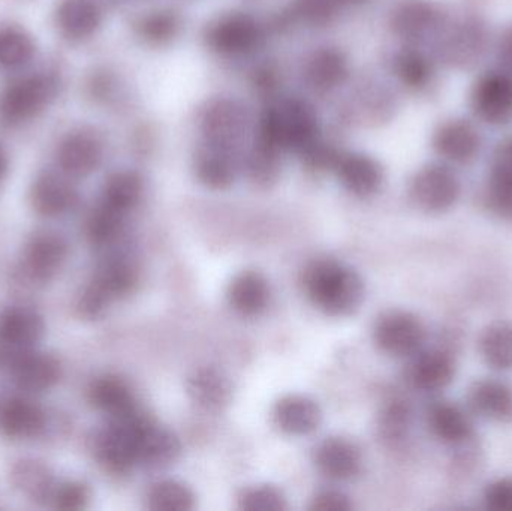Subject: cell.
Segmentation results:
<instances>
[{"mask_svg": "<svg viewBox=\"0 0 512 511\" xmlns=\"http://www.w3.org/2000/svg\"><path fill=\"white\" fill-rule=\"evenodd\" d=\"M310 302L331 317L354 314L364 300V282L357 272L334 260H318L304 272Z\"/></svg>", "mask_w": 512, "mask_h": 511, "instance_id": "cell-1", "label": "cell"}, {"mask_svg": "<svg viewBox=\"0 0 512 511\" xmlns=\"http://www.w3.org/2000/svg\"><path fill=\"white\" fill-rule=\"evenodd\" d=\"M316 140H319L318 122L306 102L289 99L262 114L258 141L279 152L288 149L301 153Z\"/></svg>", "mask_w": 512, "mask_h": 511, "instance_id": "cell-2", "label": "cell"}, {"mask_svg": "<svg viewBox=\"0 0 512 511\" xmlns=\"http://www.w3.org/2000/svg\"><path fill=\"white\" fill-rule=\"evenodd\" d=\"M489 45V30L480 18L462 17L445 21L436 36V53L445 65L451 68H469L486 53Z\"/></svg>", "mask_w": 512, "mask_h": 511, "instance_id": "cell-3", "label": "cell"}, {"mask_svg": "<svg viewBox=\"0 0 512 511\" xmlns=\"http://www.w3.org/2000/svg\"><path fill=\"white\" fill-rule=\"evenodd\" d=\"M137 284V272L129 261L116 258L101 267L95 278L84 288L77 309L86 320H98L114 300L131 293Z\"/></svg>", "mask_w": 512, "mask_h": 511, "instance_id": "cell-4", "label": "cell"}, {"mask_svg": "<svg viewBox=\"0 0 512 511\" xmlns=\"http://www.w3.org/2000/svg\"><path fill=\"white\" fill-rule=\"evenodd\" d=\"M140 411L111 420L93 438L96 459L111 473H128L137 462V438L144 420Z\"/></svg>", "mask_w": 512, "mask_h": 511, "instance_id": "cell-5", "label": "cell"}, {"mask_svg": "<svg viewBox=\"0 0 512 511\" xmlns=\"http://www.w3.org/2000/svg\"><path fill=\"white\" fill-rule=\"evenodd\" d=\"M469 105L480 122L505 126L512 122V72L493 69L484 72L472 86Z\"/></svg>", "mask_w": 512, "mask_h": 511, "instance_id": "cell-6", "label": "cell"}, {"mask_svg": "<svg viewBox=\"0 0 512 511\" xmlns=\"http://www.w3.org/2000/svg\"><path fill=\"white\" fill-rule=\"evenodd\" d=\"M409 194L423 212L442 213L459 201L462 185L450 165L430 164L415 174Z\"/></svg>", "mask_w": 512, "mask_h": 511, "instance_id": "cell-7", "label": "cell"}, {"mask_svg": "<svg viewBox=\"0 0 512 511\" xmlns=\"http://www.w3.org/2000/svg\"><path fill=\"white\" fill-rule=\"evenodd\" d=\"M57 92V80L51 75H30L12 83L0 96V117L9 123H21L41 113Z\"/></svg>", "mask_w": 512, "mask_h": 511, "instance_id": "cell-8", "label": "cell"}, {"mask_svg": "<svg viewBox=\"0 0 512 511\" xmlns=\"http://www.w3.org/2000/svg\"><path fill=\"white\" fill-rule=\"evenodd\" d=\"M376 345L394 357L417 353L426 338L420 318L411 312L390 311L378 318L373 330Z\"/></svg>", "mask_w": 512, "mask_h": 511, "instance_id": "cell-9", "label": "cell"}, {"mask_svg": "<svg viewBox=\"0 0 512 511\" xmlns=\"http://www.w3.org/2000/svg\"><path fill=\"white\" fill-rule=\"evenodd\" d=\"M44 335V321L33 309L12 306L0 314V357L15 362Z\"/></svg>", "mask_w": 512, "mask_h": 511, "instance_id": "cell-10", "label": "cell"}, {"mask_svg": "<svg viewBox=\"0 0 512 511\" xmlns=\"http://www.w3.org/2000/svg\"><path fill=\"white\" fill-rule=\"evenodd\" d=\"M444 11L432 0H402L391 15V29L408 42L436 38L444 26Z\"/></svg>", "mask_w": 512, "mask_h": 511, "instance_id": "cell-11", "label": "cell"}, {"mask_svg": "<svg viewBox=\"0 0 512 511\" xmlns=\"http://www.w3.org/2000/svg\"><path fill=\"white\" fill-rule=\"evenodd\" d=\"M433 149L445 164L465 165L480 155L483 138L474 123L465 119L442 122L433 132Z\"/></svg>", "mask_w": 512, "mask_h": 511, "instance_id": "cell-12", "label": "cell"}, {"mask_svg": "<svg viewBox=\"0 0 512 511\" xmlns=\"http://www.w3.org/2000/svg\"><path fill=\"white\" fill-rule=\"evenodd\" d=\"M246 116L245 108L233 99H216L206 108L201 120L206 143L213 146L233 149L234 144L245 134Z\"/></svg>", "mask_w": 512, "mask_h": 511, "instance_id": "cell-13", "label": "cell"}, {"mask_svg": "<svg viewBox=\"0 0 512 511\" xmlns=\"http://www.w3.org/2000/svg\"><path fill=\"white\" fill-rule=\"evenodd\" d=\"M206 39L209 47L218 53H248L261 39V29L251 15L234 12L210 24Z\"/></svg>", "mask_w": 512, "mask_h": 511, "instance_id": "cell-14", "label": "cell"}, {"mask_svg": "<svg viewBox=\"0 0 512 511\" xmlns=\"http://www.w3.org/2000/svg\"><path fill=\"white\" fill-rule=\"evenodd\" d=\"M57 161L66 176H89L102 161L101 138L86 129L72 132L60 143Z\"/></svg>", "mask_w": 512, "mask_h": 511, "instance_id": "cell-15", "label": "cell"}, {"mask_svg": "<svg viewBox=\"0 0 512 511\" xmlns=\"http://www.w3.org/2000/svg\"><path fill=\"white\" fill-rule=\"evenodd\" d=\"M68 257V245L57 234H38L23 255V272L36 282L50 281Z\"/></svg>", "mask_w": 512, "mask_h": 511, "instance_id": "cell-16", "label": "cell"}, {"mask_svg": "<svg viewBox=\"0 0 512 511\" xmlns=\"http://www.w3.org/2000/svg\"><path fill=\"white\" fill-rule=\"evenodd\" d=\"M182 453V443L170 429L144 417L137 438V462L149 468L174 464Z\"/></svg>", "mask_w": 512, "mask_h": 511, "instance_id": "cell-17", "label": "cell"}, {"mask_svg": "<svg viewBox=\"0 0 512 511\" xmlns=\"http://www.w3.org/2000/svg\"><path fill=\"white\" fill-rule=\"evenodd\" d=\"M342 185L357 197H372L384 183V170L372 156L363 153L340 155L336 168Z\"/></svg>", "mask_w": 512, "mask_h": 511, "instance_id": "cell-18", "label": "cell"}, {"mask_svg": "<svg viewBox=\"0 0 512 511\" xmlns=\"http://www.w3.org/2000/svg\"><path fill=\"white\" fill-rule=\"evenodd\" d=\"M315 464L328 479L351 480L360 474L363 456L352 441L327 438L315 450Z\"/></svg>", "mask_w": 512, "mask_h": 511, "instance_id": "cell-19", "label": "cell"}, {"mask_svg": "<svg viewBox=\"0 0 512 511\" xmlns=\"http://www.w3.org/2000/svg\"><path fill=\"white\" fill-rule=\"evenodd\" d=\"M274 425L288 435H309L321 425L319 405L306 396L289 395L280 399L273 410Z\"/></svg>", "mask_w": 512, "mask_h": 511, "instance_id": "cell-20", "label": "cell"}, {"mask_svg": "<svg viewBox=\"0 0 512 511\" xmlns=\"http://www.w3.org/2000/svg\"><path fill=\"white\" fill-rule=\"evenodd\" d=\"M189 398L204 410L218 411L230 404L233 386L230 378L216 368H200L186 381Z\"/></svg>", "mask_w": 512, "mask_h": 511, "instance_id": "cell-21", "label": "cell"}, {"mask_svg": "<svg viewBox=\"0 0 512 511\" xmlns=\"http://www.w3.org/2000/svg\"><path fill=\"white\" fill-rule=\"evenodd\" d=\"M33 209L42 216H60L69 212L77 204V191L71 183L57 174H42L33 183L30 194Z\"/></svg>", "mask_w": 512, "mask_h": 511, "instance_id": "cell-22", "label": "cell"}, {"mask_svg": "<svg viewBox=\"0 0 512 511\" xmlns=\"http://www.w3.org/2000/svg\"><path fill=\"white\" fill-rule=\"evenodd\" d=\"M270 285L259 272L246 270L239 273L228 287V303L234 311L245 317H255L270 303Z\"/></svg>", "mask_w": 512, "mask_h": 511, "instance_id": "cell-23", "label": "cell"}, {"mask_svg": "<svg viewBox=\"0 0 512 511\" xmlns=\"http://www.w3.org/2000/svg\"><path fill=\"white\" fill-rule=\"evenodd\" d=\"M101 20V9L93 0H60L57 6V27L71 41H83L95 35Z\"/></svg>", "mask_w": 512, "mask_h": 511, "instance_id": "cell-24", "label": "cell"}, {"mask_svg": "<svg viewBox=\"0 0 512 511\" xmlns=\"http://www.w3.org/2000/svg\"><path fill=\"white\" fill-rule=\"evenodd\" d=\"M14 381L26 392H44L51 389L60 378V365L47 354L24 353L12 363Z\"/></svg>", "mask_w": 512, "mask_h": 511, "instance_id": "cell-25", "label": "cell"}, {"mask_svg": "<svg viewBox=\"0 0 512 511\" xmlns=\"http://www.w3.org/2000/svg\"><path fill=\"white\" fill-rule=\"evenodd\" d=\"M456 377V363L444 351H430L412 363L409 381L423 392H439L450 386Z\"/></svg>", "mask_w": 512, "mask_h": 511, "instance_id": "cell-26", "label": "cell"}, {"mask_svg": "<svg viewBox=\"0 0 512 511\" xmlns=\"http://www.w3.org/2000/svg\"><path fill=\"white\" fill-rule=\"evenodd\" d=\"M44 426V411L27 399H11L0 407V431L6 437L27 440L39 435Z\"/></svg>", "mask_w": 512, "mask_h": 511, "instance_id": "cell-27", "label": "cell"}, {"mask_svg": "<svg viewBox=\"0 0 512 511\" xmlns=\"http://www.w3.org/2000/svg\"><path fill=\"white\" fill-rule=\"evenodd\" d=\"M89 398L93 407L98 408L111 419L129 416L137 411L131 387L122 378L114 375L98 378L90 386Z\"/></svg>", "mask_w": 512, "mask_h": 511, "instance_id": "cell-28", "label": "cell"}, {"mask_svg": "<svg viewBox=\"0 0 512 511\" xmlns=\"http://www.w3.org/2000/svg\"><path fill=\"white\" fill-rule=\"evenodd\" d=\"M195 171L200 182L212 189L230 188L236 179V165L231 158L230 149L209 143L198 152Z\"/></svg>", "mask_w": 512, "mask_h": 511, "instance_id": "cell-29", "label": "cell"}, {"mask_svg": "<svg viewBox=\"0 0 512 511\" xmlns=\"http://www.w3.org/2000/svg\"><path fill=\"white\" fill-rule=\"evenodd\" d=\"M469 404L486 419L507 420L512 416V390L502 381H477L469 390Z\"/></svg>", "mask_w": 512, "mask_h": 511, "instance_id": "cell-30", "label": "cell"}, {"mask_svg": "<svg viewBox=\"0 0 512 511\" xmlns=\"http://www.w3.org/2000/svg\"><path fill=\"white\" fill-rule=\"evenodd\" d=\"M348 60L336 48H322L310 57L307 63V81L316 90H331L348 77Z\"/></svg>", "mask_w": 512, "mask_h": 511, "instance_id": "cell-31", "label": "cell"}, {"mask_svg": "<svg viewBox=\"0 0 512 511\" xmlns=\"http://www.w3.org/2000/svg\"><path fill=\"white\" fill-rule=\"evenodd\" d=\"M430 431L447 444H462L472 435L469 417L456 405L441 402L430 408L427 416Z\"/></svg>", "mask_w": 512, "mask_h": 511, "instance_id": "cell-32", "label": "cell"}, {"mask_svg": "<svg viewBox=\"0 0 512 511\" xmlns=\"http://www.w3.org/2000/svg\"><path fill=\"white\" fill-rule=\"evenodd\" d=\"M11 479L15 488L20 489L33 501H38V503L53 501L57 485L54 483L53 474L44 464H39L36 461L18 462L12 468Z\"/></svg>", "mask_w": 512, "mask_h": 511, "instance_id": "cell-33", "label": "cell"}, {"mask_svg": "<svg viewBox=\"0 0 512 511\" xmlns=\"http://www.w3.org/2000/svg\"><path fill=\"white\" fill-rule=\"evenodd\" d=\"M143 195V180L132 171H120L113 174L105 183L101 204L114 212H131Z\"/></svg>", "mask_w": 512, "mask_h": 511, "instance_id": "cell-34", "label": "cell"}, {"mask_svg": "<svg viewBox=\"0 0 512 511\" xmlns=\"http://www.w3.org/2000/svg\"><path fill=\"white\" fill-rule=\"evenodd\" d=\"M394 74L403 86L424 90L435 80V65L429 56L415 48H405L394 59Z\"/></svg>", "mask_w": 512, "mask_h": 511, "instance_id": "cell-35", "label": "cell"}, {"mask_svg": "<svg viewBox=\"0 0 512 511\" xmlns=\"http://www.w3.org/2000/svg\"><path fill=\"white\" fill-rule=\"evenodd\" d=\"M481 357L496 371L512 369V324L498 323L487 327L478 342Z\"/></svg>", "mask_w": 512, "mask_h": 511, "instance_id": "cell-36", "label": "cell"}, {"mask_svg": "<svg viewBox=\"0 0 512 511\" xmlns=\"http://www.w3.org/2000/svg\"><path fill=\"white\" fill-rule=\"evenodd\" d=\"M147 507L156 511H188L195 507V495L185 483L162 480L150 488Z\"/></svg>", "mask_w": 512, "mask_h": 511, "instance_id": "cell-37", "label": "cell"}, {"mask_svg": "<svg viewBox=\"0 0 512 511\" xmlns=\"http://www.w3.org/2000/svg\"><path fill=\"white\" fill-rule=\"evenodd\" d=\"M35 53V44L29 33L20 27H0V68L17 69L29 63Z\"/></svg>", "mask_w": 512, "mask_h": 511, "instance_id": "cell-38", "label": "cell"}, {"mask_svg": "<svg viewBox=\"0 0 512 511\" xmlns=\"http://www.w3.org/2000/svg\"><path fill=\"white\" fill-rule=\"evenodd\" d=\"M280 173L279 150L256 141L248 159L249 179L261 188H268L276 182Z\"/></svg>", "mask_w": 512, "mask_h": 511, "instance_id": "cell-39", "label": "cell"}, {"mask_svg": "<svg viewBox=\"0 0 512 511\" xmlns=\"http://www.w3.org/2000/svg\"><path fill=\"white\" fill-rule=\"evenodd\" d=\"M123 219L125 215L99 203L87 221V237L93 245H110L122 233Z\"/></svg>", "mask_w": 512, "mask_h": 511, "instance_id": "cell-40", "label": "cell"}, {"mask_svg": "<svg viewBox=\"0 0 512 511\" xmlns=\"http://www.w3.org/2000/svg\"><path fill=\"white\" fill-rule=\"evenodd\" d=\"M179 27L180 20L174 12L159 11L144 17L137 30L150 44H165L177 35Z\"/></svg>", "mask_w": 512, "mask_h": 511, "instance_id": "cell-41", "label": "cell"}, {"mask_svg": "<svg viewBox=\"0 0 512 511\" xmlns=\"http://www.w3.org/2000/svg\"><path fill=\"white\" fill-rule=\"evenodd\" d=\"M239 507L248 511H282L288 509L285 495L274 486H254L239 495Z\"/></svg>", "mask_w": 512, "mask_h": 511, "instance_id": "cell-42", "label": "cell"}, {"mask_svg": "<svg viewBox=\"0 0 512 511\" xmlns=\"http://www.w3.org/2000/svg\"><path fill=\"white\" fill-rule=\"evenodd\" d=\"M486 203L496 215L512 219V176L490 174L486 189Z\"/></svg>", "mask_w": 512, "mask_h": 511, "instance_id": "cell-43", "label": "cell"}, {"mask_svg": "<svg viewBox=\"0 0 512 511\" xmlns=\"http://www.w3.org/2000/svg\"><path fill=\"white\" fill-rule=\"evenodd\" d=\"M337 0H295L294 15L309 24L328 23L339 8Z\"/></svg>", "mask_w": 512, "mask_h": 511, "instance_id": "cell-44", "label": "cell"}, {"mask_svg": "<svg viewBox=\"0 0 512 511\" xmlns=\"http://www.w3.org/2000/svg\"><path fill=\"white\" fill-rule=\"evenodd\" d=\"M51 503L60 510L84 509L89 503V489L77 482L57 485Z\"/></svg>", "mask_w": 512, "mask_h": 511, "instance_id": "cell-45", "label": "cell"}, {"mask_svg": "<svg viewBox=\"0 0 512 511\" xmlns=\"http://www.w3.org/2000/svg\"><path fill=\"white\" fill-rule=\"evenodd\" d=\"M409 426V410L402 402H393L382 413L381 429L388 440H399Z\"/></svg>", "mask_w": 512, "mask_h": 511, "instance_id": "cell-46", "label": "cell"}, {"mask_svg": "<svg viewBox=\"0 0 512 511\" xmlns=\"http://www.w3.org/2000/svg\"><path fill=\"white\" fill-rule=\"evenodd\" d=\"M304 164L312 170L324 171L331 168H336L337 161H339L340 153L334 150L328 144L322 143L321 140H316L315 143L310 144L307 149L301 152Z\"/></svg>", "mask_w": 512, "mask_h": 511, "instance_id": "cell-47", "label": "cell"}, {"mask_svg": "<svg viewBox=\"0 0 512 511\" xmlns=\"http://www.w3.org/2000/svg\"><path fill=\"white\" fill-rule=\"evenodd\" d=\"M486 506L495 511H512V479L496 480L484 495Z\"/></svg>", "mask_w": 512, "mask_h": 511, "instance_id": "cell-48", "label": "cell"}, {"mask_svg": "<svg viewBox=\"0 0 512 511\" xmlns=\"http://www.w3.org/2000/svg\"><path fill=\"white\" fill-rule=\"evenodd\" d=\"M351 500L343 492L322 491L312 498L309 509L315 511H348L352 509Z\"/></svg>", "mask_w": 512, "mask_h": 511, "instance_id": "cell-49", "label": "cell"}, {"mask_svg": "<svg viewBox=\"0 0 512 511\" xmlns=\"http://www.w3.org/2000/svg\"><path fill=\"white\" fill-rule=\"evenodd\" d=\"M490 174H502L512 176V137L499 143L493 153Z\"/></svg>", "mask_w": 512, "mask_h": 511, "instance_id": "cell-50", "label": "cell"}, {"mask_svg": "<svg viewBox=\"0 0 512 511\" xmlns=\"http://www.w3.org/2000/svg\"><path fill=\"white\" fill-rule=\"evenodd\" d=\"M496 54L501 62L502 68L512 72V26L505 30L496 45Z\"/></svg>", "mask_w": 512, "mask_h": 511, "instance_id": "cell-51", "label": "cell"}, {"mask_svg": "<svg viewBox=\"0 0 512 511\" xmlns=\"http://www.w3.org/2000/svg\"><path fill=\"white\" fill-rule=\"evenodd\" d=\"M6 165H8V161H6V153L5 150L0 146V180L5 176Z\"/></svg>", "mask_w": 512, "mask_h": 511, "instance_id": "cell-52", "label": "cell"}, {"mask_svg": "<svg viewBox=\"0 0 512 511\" xmlns=\"http://www.w3.org/2000/svg\"><path fill=\"white\" fill-rule=\"evenodd\" d=\"M363 2H366V0H337V3H339L340 6L355 5V3H363Z\"/></svg>", "mask_w": 512, "mask_h": 511, "instance_id": "cell-53", "label": "cell"}]
</instances>
